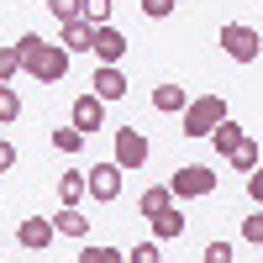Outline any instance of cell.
I'll return each mask as SVG.
<instances>
[{"label":"cell","instance_id":"cell-28","mask_svg":"<svg viewBox=\"0 0 263 263\" xmlns=\"http://www.w3.org/2000/svg\"><path fill=\"white\" fill-rule=\"evenodd\" d=\"M205 263H237V248L232 242H211L205 248Z\"/></svg>","mask_w":263,"mask_h":263},{"label":"cell","instance_id":"cell-2","mask_svg":"<svg viewBox=\"0 0 263 263\" xmlns=\"http://www.w3.org/2000/svg\"><path fill=\"white\" fill-rule=\"evenodd\" d=\"M179 116H184V137H211V132L221 126L232 111H227V100H221V95H195Z\"/></svg>","mask_w":263,"mask_h":263},{"label":"cell","instance_id":"cell-12","mask_svg":"<svg viewBox=\"0 0 263 263\" xmlns=\"http://www.w3.org/2000/svg\"><path fill=\"white\" fill-rule=\"evenodd\" d=\"M153 237H158V242H179V237H184V211L179 205L158 211V216H153Z\"/></svg>","mask_w":263,"mask_h":263},{"label":"cell","instance_id":"cell-30","mask_svg":"<svg viewBox=\"0 0 263 263\" xmlns=\"http://www.w3.org/2000/svg\"><path fill=\"white\" fill-rule=\"evenodd\" d=\"M11 168H16V147L0 137V174H11Z\"/></svg>","mask_w":263,"mask_h":263},{"label":"cell","instance_id":"cell-25","mask_svg":"<svg viewBox=\"0 0 263 263\" xmlns=\"http://www.w3.org/2000/svg\"><path fill=\"white\" fill-rule=\"evenodd\" d=\"M111 6H116V0H84V21L105 27V21H111Z\"/></svg>","mask_w":263,"mask_h":263},{"label":"cell","instance_id":"cell-18","mask_svg":"<svg viewBox=\"0 0 263 263\" xmlns=\"http://www.w3.org/2000/svg\"><path fill=\"white\" fill-rule=\"evenodd\" d=\"M258 158H263V153H258V142H253V137H242V142H237V153H232L227 163H232V168H242V174H253V168H258Z\"/></svg>","mask_w":263,"mask_h":263},{"label":"cell","instance_id":"cell-16","mask_svg":"<svg viewBox=\"0 0 263 263\" xmlns=\"http://www.w3.org/2000/svg\"><path fill=\"white\" fill-rule=\"evenodd\" d=\"M242 137H248V132H242V126H237V121L227 116L221 126H216V132H211V147H216V153H221V158H232V153H237V142H242Z\"/></svg>","mask_w":263,"mask_h":263},{"label":"cell","instance_id":"cell-21","mask_svg":"<svg viewBox=\"0 0 263 263\" xmlns=\"http://www.w3.org/2000/svg\"><path fill=\"white\" fill-rule=\"evenodd\" d=\"M21 116V95L11 90V84H0V126H11Z\"/></svg>","mask_w":263,"mask_h":263},{"label":"cell","instance_id":"cell-19","mask_svg":"<svg viewBox=\"0 0 263 263\" xmlns=\"http://www.w3.org/2000/svg\"><path fill=\"white\" fill-rule=\"evenodd\" d=\"M53 147H58V153H69V158H74V153L84 147V132H79V126H53Z\"/></svg>","mask_w":263,"mask_h":263},{"label":"cell","instance_id":"cell-24","mask_svg":"<svg viewBox=\"0 0 263 263\" xmlns=\"http://www.w3.org/2000/svg\"><path fill=\"white\" fill-rule=\"evenodd\" d=\"M79 263H126V253L121 248H84Z\"/></svg>","mask_w":263,"mask_h":263},{"label":"cell","instance_id":"cell-26","mask_svg":"<svg viewBox=\"0 0 263 263\" xmlns=\"http://www.w3.org/2000/svg\"><path fill=\"white\" fill-rule=\"evenodd\" d=\"M242 242H253V248H263V211H253L248 221H242Z\"/></svg>","mask_w":263,"mask_h":263},{"label":"cell","instance_id":"cell-10","mask_svg":"<svg viewBox=\"0 0 263 263\" xmlns=\"http://www.w3.org/2000/svg\"><path fill=\"white\" fill-rule=\"evenodd\" d=\"M95 58H100V63H121V58H126V32H116L111 21L95 27Z\"/></svg>","mask_w":263,"mask_h":263},{"label":"cell","instance_id":"cell-5","mask_svg":"<svg viewBox=\"0 0 263 263\" xmlns=\"http://www.w3.org/2000/svg\"><path fill=\"white\" fill-rule=\"evenodd\" d=\"M121 179H126V168L111 158V163H95L90 174H84V184H90V200H116V195H121Z\"/></svg>","mask_w":263,"mask_h":263},{"label":"cell","instance_id":"cell-27","mask_svg":"<svg viewBox=\"0 0 263 263\" xmlns=\"http://www.w3.org/2000/svg\"><path fill=\"white\" fill-rule=\"evenodd\" d=\"M137 6H142V16L163 21V16H174V6H179V0H137Z\"/></svg>","mask_w":263,"mask_h":263},{"label":"cell","instance_id":"cell-29","mask_svg":"<svg viewBox=\"0 0 263 263\" xmlns=\"http://www.w3.org/2000/svg\"><path fill=\"white\" fill-rule=\"evenodd\" d=\"M248 200H253V205H263V158H258V168L248 174Z\"/></svg>","mask_w":263,"mask_h":263},{"label":"cell","instance_id":"cell-11","mask_svg":"<svg viewBox=\"0 0 263 263\" xmlns=\"http://www.w3.org/2000/svg\"><path fill=\"white\" fill-rule=\"evenodd\" d=\"M58 42L69 53H95V21H84V16L79 21H63V37Z\"/></svg>","mask_w":263,"mask_h":263},{"label":"cell","instance_id":"cell-8","mask_svg":"<svg viewBox=\"0 0 263 263\" xmlns=\"http://www.w3.org/2000/svg\"><path fill=\"white\" fill-rule=\"evenodd\" d=\"M116 163L121 168H142L147 163V137H142L137 126H121L116 132Z\"/></svg>","mask_w":263,"mask_h":263},{"label":"cell","instance_id":"cell-13","mask_svg":"<svg viewBox=\"0 0 263 263\" xmlns=\"http://www.w3.org/2000/svg\"><path fill=\"white\" fill-rule=\"evenodd\" d=\"M53 227H58V237H84V232H90V216H84L79 205H58Z\"/></svg>","mask_w":263,"mask_h":263},{"label":"cell","instance_id":"cell-22","mask_svg":"<svg viewBox=\"0 0 263 263\" xmlns=\"http://www.w3.org/2000/svg\"><path fill=\"white\" fill-rule=\"evenodd\" d=\"M21 74V53H16V42H6V48H0V84H11Z\"/></svg>","mask_w":263,"mask_h":263},{"label":"cell","instance_id":"cell-7","mask_svg":"<svg viewBox=\"0 0 263 263\" xmlns=\"http://www.w3.org/2000/svg\"><path fill=\"white\" fill-rule=\"evenodd\" d=\"M53 216H27V221L16 227V242L27 248V253H42V248H53Z\"/></svg>","mask_w":263,"mask_h":263},{"label":"cell","instance_id":"cell-17","mask_svg":"<svg viewBox=\"0 0 263 263\" xmlns=\"http://www.w3.org/2000/svg\"><path fill=\"white\" fill-rule=\"evenodd\" d=\"M168 205H174V190H168V184H153V190H142V195H137V211L147 216V221H153L158 211H168Z\"/></svg>","mask_w":263,"mask_h":263},{"label":"cell","instance_id":"cell-23","mask_svg":"<svg viewBox=\"0 0 263 263\" xmlns=\"http://www.w3.org/2000/svg\"><path fill=\"white\" fill-rule=\"evenodd\" d=\"M48 11L58 16V27H63V21H79L84 16V0H48Z\"/></svg>","mask_w":263,"mask_h":263},{"label":"cell","instance_id":"cell-15","mask_svg":"<svg viewBox=\"0 0 263 263\" xmlns=\"http://www.w3.org/2000/svg\"><path fill=\"white\" fill-rule=\"evenodd\" d=\"M84 195H90V184H84V174H79V168L58 174V205H79Z\"/></svg>","mask_w":263,"mask_h":263},{"label":"cell","instance_id":"cell-3","mask_svg":"<svg viewBox=\"0 0 263 263\" xmlns=\"http://www.w3.org/2000/svg\"><path fill=\"white\" fill-rule=\"evenodd\" d=\"M221 53L232 58V63H258V53H263V32L258 27H248V21H221Z\"/></svg>","mask_w":263,"mask_h":263},{"label":"cell","instance_id":"cell-6","mask_svg":"<svg viewBox=\"0 0 263 263\" xmlns=\"http://www.w3.org/2000/svg\"><path fill=\"white\" fill-rule=\"evenodd\" d=\"M69 126H79L84 132V137H95V132L105 126V100L90 90V95H79L74 100V111H69Z\"/></svg>","mask_w":263,"mask_h":263},{"label":"cell","instance_id":"cell-20","mask_svg":"<svg viewBox=\"0 0 263 263\" xmlns=\"http://www.w3.org/2000/svg\"><path fill=\"white\" fill-rule=\"evenodd\" d=\"M126 263H163V242H158V237H147V242H137V248L126 253Z\"/></svg>","mask_w":263,"mask_h":263},{"label":"cell","instance_id":"cell-9","mask_svg":"<svg viewBox=\"0 0 263 263\" xmlns=\"http://www.w3.org/2000/svg\"><path fill=\"white\" fill-rule=\"evenodd\" d=\"M95 95L105 100V105H111V100H121L126 95V74H121V63H100V69H95Z\"/></svg>","mask_w":263,"mask_h":263},{"label":"cell","instance_id":"cell-14","mask_svg":"<svg viewBox=\"0 0 263 263\" xmlns=\"http://www.w3.org/2000/svg\"><path fill=\"white\" fill-rule=\"evenodd\" d=\"M184 105H190V90H184V84H158V90H153V111H184Z\"/></svg>","mask_w":263,"mask_h":263},{"label":"cell","instance_id":"cell-4","mask_svg":"<svg viewBox=\"0 0 263 263\" xmlns=\"http://www.w3.org/2000/svg\"><path fill=\"white\" fill-rule=\"evenodd\" d=\"M168 190H174V200H205V195L216 190V168H205V163H179V168H174V179H168Z\"/></svg>","mask_w":263,"mask_h":263},{"label":"cell","instance_id":"cell-1","mask_svg":"<svg viewBox=\"0 0 263 263\" xmlns=\"http://www.w3.org/2000/svg\"><path fill=\"white\" fill-rule=\"evenodd\" d=\"M16 53H21V74H32L37 84H58L69 74V48L63 42H48L37 32H21L16 37Z\"/></svg>","mask_w":263,"mask_h":263}]
</instances>
